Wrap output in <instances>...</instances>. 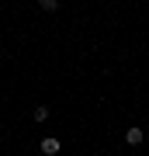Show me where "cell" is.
<instances>
[{
    "instance_id": "obj_4",
    "label": "cell",
    "mask_w": 149,
    "mask_h": 156,
    "mask_svg": "<svg viewBox=\"0 0 149 156\" xmlns=\"http://www.w3.org/2000/svg\"><path fill=\"white\" fill-rule=\"evenodd\" d=\"M38 7H42V11H55V7H59V0H38Z\"/></svg>"
},
{
    "instance_id": "obj_2",
    "label": "cell",
    "mask_w": 149,
    "mask_h": 156,
    "mask_svg": "<svg viewBox=\"0 0 149 156\" xmlns=\"http://www.w3.org/2000/svg\"><path fill=\"white\" fill-rule=\"evenodd\" d=\"M142 139H146L142 128H128V132H125V142H128V146H142Z\"/></svg>"
},
{
    "instance_id": "obj_1",
    "label": "cell",
    "mask_w": 149,
    "mask_h": 156,
    "mask_svg": "<svg viewBox=\"0 0 149 156\" xmlns=\"http://www.w3.org/2000/svg\"><path fill=\"white\" fill-rule=\"evenodd\" d=\"M59 149H62L59 139H52V135H49V139H42V153H45V156H55Z\"/></svg>"
},
{
    "instance_id": "obj_3",
    "label": "cell",
    "mask_w": 149,
    "mask_h": 156,
    "mask_svg": "<svg viewBox=\"0 0 149 156\" xmlns=\"http://www.w3.org/2000/svg\"><path fill=\"white\" fill-rule=\"evenodd\" d=\"M31 118H35V122H45V118H49V108H35Z\"/></svg>"
}]
</instances>
